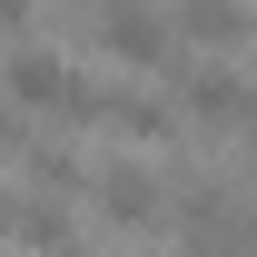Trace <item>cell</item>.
I'll use <instances>...</instances> for the list:
<instances>
[{"instance_id":"obj_5","label":"cell","mask_w":257,"mask_h":257,"mask_svg":"<svg viewBox=\"0 0 257 257\" xmlns=\"http://www.w3.org/2000/svg\"><path fill=\"white\" fill-rule=\"evenodd\" d=\"M178 119H188V109H168V99H149V89H99V109H89V128L128 139V149H168Z\"/></svg>"},{"instance_id":"obj_6","label":"cell","mask_w":257,"mask_h":257,"mask_svg":"<svg viewBox=\"0 0 257 257\" xmlns=\"http://www.w3.org/2000/svg\"><path fill=\"white\" fill-rule=\"evenodd\" d=\"M20 198H89V168L69 149H50L40 128H20Z\"/></svg>"},{"instance_id":"obj_2","label":"cell","mask_w":257,"mask_h":257,"mask_svg":"<svg viewBox=\"0 0 257 257\" xmlns=\"http://www.w3.org/2000/svg\"><path fill=\"white\" fill-rule=\"evenodd\" d=\"M10 99H20V119H69V128H89V109H99V89H79V69H60L40 40H20V60H10Z\"/></svg>"},{"instance_id":"obj_8","label":"cell","mask_w":257,"mask_h":257,"mask_svg":"<svg viewBox=\"0 0 257 257\" xmlns=\"http://www.w3.org/2000/svg\"><path fill=\"white\" fill-rule=\"evenodd\" d=\"M50 247H69L60 198H20V208H10V257H50Z\"/></svg>"},{"instance_id":"obj_7","label":"cell","mask_w":257,"mask_h":257,"mask_svg":"<svg viewBox=\"0 0 257 257\" xmlns=\"http://www.w3.org/2000/svg\"><path fill=\"white\" fill-rule=\"evenodd\" d=\"M178 40L188 50H227V40H257L247 0H178Z\"/></svg>"},{"instance_id":"obj_4","label":"cell","mask_w":257,"mask_h":257,"mask_svg":"<svg viewBox=\"0 0 257 257\" xmlns=\"http://www.w3.org/2000/svg\"><path fill=\"white\" fill-rule=\"evenodd\" d=\"M89 208H99V227H159L168 188H159V168H139V159H99L89 168Z\"/></svg>"},{"instance_id":"obj_3","label":"cell","mask_w":257,"mask_h":257,"mask_svg":"<svg viewBox=\"0 0 257 257\" xmlns=\"http://www.w3.org/2000/svg\"><path fill=\"white\" fill-rule=\"evenodd\" d=\"M178 109H188V128H208V139L257 128V89L237 79V69H218V60H188V69H178Z\"/></svg>"},{"instance_id":"obj_1","label":"cell","mask_w":257,"mask_h":257,"mask_svg":"<svg viewBox=\"0 0 257 257\" xmlns=\"http://www.w3.org/2000/svg\"><path fill=\"white\" fill-rule=\"evenodd\" d=\"M89 40L119 69H168V79L188 69V60H178V20H159L149 0H99V10H89Z\"/></svg>"}]
</instances>
